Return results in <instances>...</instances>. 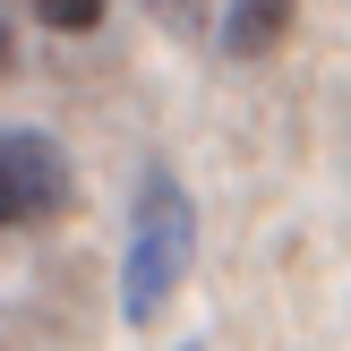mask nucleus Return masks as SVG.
<instances>
[{
    "instance_id": "nucleus-1",
    "label": "nucleus",
    "mask_w": 351,
    "mask_h": 351,
    "mask_svg": "<svg viewBox=\"0 0 351 351\" xmlns=\"http://www.w3.org/2000/svg\"><path fill=\"white\" fill-rule=\"evenodd\" d=\"M197 266V197L171 180L163 163L137 180V215H129V257H120V317L154 326L163 300L189 283Z\"/></svg>"
},
{
    "instance_id": "nucleus-2",
    "label": "nucleus",
    "mask_w": 351,
    "mask_h": 351,
    "mask_svg": "<svg viewBox=\"0 0 351 351\" xmlns=\"http://www.w3.org/2000/svg\"><path fill=\"white\" fill-rule=\"evenodd\" d=\"M69 146L43 129H0V232H34V223L69 215Z\"/></svg>"
},
{
    "instance_id": "nucleus-3",
    "label": "nucleus",
    "mask_w": 351,
    "mask_h": 351,
    "mask_svg": "<svg viewBox=\"0 0 351 351\" xmlns=\"http://www.w3.org/2000/svg\"><path fill=\"white\" fill-rule=\"evenodd\" d=\"M291 17H300V0H223L215 43L232 51V60H266V51L291 34Z\"/></svg>"
},
{
    "instance_id": "nucleus-4",
    "label": "nucleus",
    "mask_w": 351,
    "mask_h": 351,
    "mask_svg": "<svg viewBox=\"0 0 351 351\" xmlns=\"http://www.w3.org/2000/svg\"><path fill=\"white\" fill-rule=\"evenodd\" d=\"M34 17H43L51 34H95L103 26V0H26Z\"/></svg>"
},
{
    "instance_id": "nucleus-5",
    "label": "nucleus",
    "mask_w": 351,
    "mask_h": 351,
    "mask_svg": "<svg viewBox=\"0 0 351 351\" xmlns=\"http://www.w3.org/2000/svg\"><path fill=\"white\" fill-rule=\"evenodd\" d=\"M9 60H17V34H9V17H0V77H9Z\"/></svg>"
},
{
    "instance_id": "nucleus-6",
    "label": "nucleus",
    "mask_w": 351,
    "mask_h": 351,
    "mask_svg": "<svg viewBox=\"0 0 351 351\" xmlns=\"http://www.w3.org/2000/svg\"><path fill=\"white\" fill-rule=\"evenodd\" d=\"M180 351H206V343H180Z\"/></svg>"
}]
</instances>
